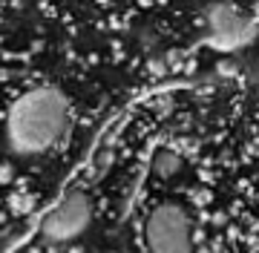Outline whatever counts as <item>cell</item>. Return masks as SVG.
I'll list each match as a JSON object with an SVG mask.
<instances>
[{
	"label": "cell",
	"instance_id": "6da1fadb",
	"mask_svg": "<svg viewBox=\"0 0 259 253\" xmlns=\"http://www.w3.org/2000/svg\"><path fill=\"white\" fill-rule=\"evenodd\" d=\"M69 124V107L61 89L37 86L20 95L6 118V141L9 150L20 156H35L52 147L64 135Z\"/></svg>",
	"mask_w": 259,
	"mask_h": 253
},
{
	"label": "cell",
	"instance_id": "7a4b0ae2",
	"mask_svg": "<svg viewBox=\"0 0 259 253\" xmlns=\"http://www.w3.org/2000/svg\"><path fill=\"white\" fill-rule=\"evenodd\" d=\"M93 222V205L83 190H69L61 201H58L49 216L40 225V233L49 242H72L90 227Z\"/></svg>",
	"mask_w": 259,
	"mask_h": 253
},
{
	"label": "cell",
	"instance_id": "3957f363",
	"mask_svg": "<svg viewBox=\"0 0 259 253\" xmlns=\"http://www.w3.org/2000/svg\"><path fill=\"white\" fill-rule=\"evenodd\" d=\"M190 236H193V227L182 207L161 205L147 216L144 239L150 250H190L193 247Z\"/></svg>",
	"mask_w": 259,
	"mask_h": 253
},
{
	"label": "cell",
	"instance_id": "277c9868",
	"mask_svg": "<svg viewBox=\"0 0 259 253\" xmlns=\"http://www.w3.org/2000/svg\"><path fill=\"white\" fill-rule=\"evenodd\" d=\"M207 26H210L213 38L222 40V43H239L248 35V20L242 18L236 9L231 6H210L207 12Z\"/></svg>",
	"mask_w": 259,
	"mask_h": 253
},
{
	"label": "cell",
	"instance_id": "5b68a950",
	"mask_svg": "<svg viewBox=\"0 0 259 253\" xmlns=\"http://www.w3.org/2000/svg\"><path fill=\"white\" fill-rule=\"evenodd\" d=\"M153 170H156L158 178H170L182 170V159H179L173 150H158L156 156H153Z\"/></svg>",
	"mask_w": 259,
	"mask_h": 253
}]
</instances>
